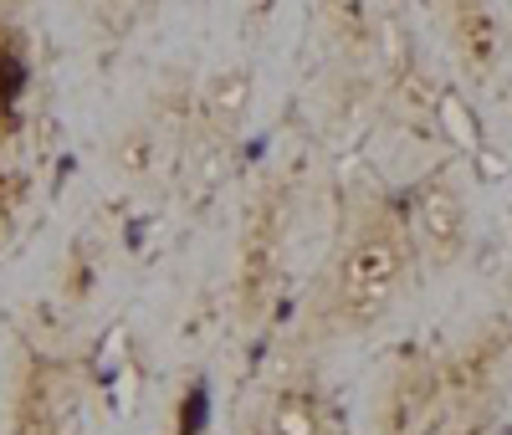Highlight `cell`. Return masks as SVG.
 I'll return each mask as SVG.
<instances>
[{
    "instance_id": "obj_5",
    "label": "cell",
    "mask_w": 512,
    "mask_h": 435,
    "mask_svg": "<svg viewBox=\"0 0 512 435\" xmlns=\"http://www.w3.org/2000/svg\"><path fill=\"white\" fill-rule=\"evenodd\" d=\"M241 435H338L333 400L313 364H287L262 395H256Z\"/></svg>"
},
{
    "instance_id": "obj_4",
    "label": "cell",
    "mask_w": 512,
    "mask_h": 435,
    "mask_svg": "<svg viewBox=\"0 0 512 435\" xmlns=\"http://www.w3.org/2000/svg\"><path fill=\"white\" fill-rule=\"evenodd\" d=\"M282 236H287V200L282 190H262L246 215L241 251H236V313L246 328H256L272 308L277 272H282Z\"/></svg>"
},
{
    "instance_id": "obj_3",
    "label": "cell",
    "mask_w": 512,
    "mask_h": 435,
    "mask_svg": "<svg viewBox=\"0 0 512 435\" xmlns=\"http://www.w3.org/2000/svg\"><path fill=\"white\" fill-rule=\"evenodd\" d=\"M451 425V374L446 359L415 354L379 389L369 435H441Z\"/></svg>"
},
{
    "instance_id": "obj_7",
    "label": "cell",
    "mask_w": 512,
    "mask_h": 435,
    "mask_svg": "<svg viewBox=\"0 0 512 435\" xmlns=\"http://www.w3.org/2000/svg\"><path fill=\"white\" fill-rule=\"evenodd\" d=\"M436 11L446 21V36H451L461 67L472 77L492 72V62H497V21H492L487 0H436Z\"/></svg>"
},
{
    "instance_id": "obj_1",
    "label": "cell",
    "mask_w": 512,
    "mask_h": 435,
    "mask_svg": "<svg viewBox=\"0 0 512 435\" xmlns=\"http://www.w3.org/2000/svg\"><path fill=\"white\" fill-rule=\"evenodd\" d=\"M415 277V251L390 195L359 200L338 231V246L308 302V343L323 338H364L400 308Z\"/></svg>"
},
{
    "instance_id": "obj_2",
    "label": "cell",
    "mask_w": 512,
    "mask_h": 435,
    "mask_svg": "<svg viewBox=\"0 0 512 435\" xmlns=\"http://www.w3.org/2000/svg\"><path fill=\"white\" fill-rule=\"evenodd\" d=\"M400 221L420 272H451L472 251V210L451 174H425L400 200Z\"/></svg>"
},
{
    "instance_id": "obj_6",
    "label": "cell",
    "mask_w": 512,
    "mask_h": 435,
    "mask_svg": "<svg viewBox=\"0 0 512 435\" xmlns=\"http://www.w3.org/2000/svg\"><path fill=\"white\" fill-rule=\"evenodd\" d=\"M67 405H72V389H67L62 364L31 359L21 369V384H16L6 435H67Z\"/></svg>"
},
{
    "instance_id": "obj_8",
    "label": "cell",
    "mask_w": 512,
    "mask_h": 435,
    "mask_svg": "<svg viewBox=\"0 0 512 435\" xmlns=\"http://www.w3.org/2000/svg\"><path fill=\"white\" fill-rule=\"evenodd\" d=\"M21 98H26V57H21L16 41L6 36V41H0V139L16 134Z\"/></svg>"
}]
</instances>
